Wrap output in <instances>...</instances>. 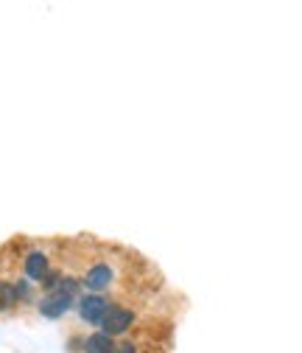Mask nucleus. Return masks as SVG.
I'll return each mask as SVG.
<instances>
[{
    "mask_svg": "<svg viewBox=\"0 0 302 353\" xmlns=\"http://www.w3.org/2000/svg\"><path fill=\"white\" fill-rule=\"evenodd\" d=\"M73 305H76L73 297H65V294H56V292L36 297V312L45 317V320H59V317H65Z\"/></svg>",
    "mask_w": 302,
    "mask_h": 353,
    "instance_id": "nucleus-5",
    "label": "nucleus"
},
{
    "mask_svg": "<svg viewBox=\"0 0 302 353\" xmlns=\"http://www.w3.org/2000/svg\"><path fill=\"white\" fill-rule=\"evenodd\" d=\"M51 272V255L45 252V250H31V252H25V258H23V275H25V281L28 283H34V286H39V281L45 278Z\"/></svg>",
    "mask_w": 302,
    "mask_h": 353,
    "instance_id": "nucleus-4",
    "label": "nucleus"
},
{
    "mask_svg": "<svg viewBox=\"0 0 302 353\" xmlns=\"http://www.w3.org/2000/svg\"><path fill=\"white\" fill-rule=\"evenodd\" d=\"M115 267L109 261H96L90 263L87 270L81 272L78 283H81V292H90V294H107L112 286H115Z\"/></svg>",
    "mask_w": 302,
    "mask_h": 353,
    "instance_id": "nucleus-1",
    "label": "nucleus"
},
{
    "mask_svg": "<svg viewBox=\"0 0 302 353\" xmlns=\"http://www.w3.org/2000/svg\"><path fill=\"white\" fill-rule=\"evenodd\" d=\"M17 308V294L12 281H0V314H12Z\"/></svg>",
    "mask_w": 302,
    "mask_h": 353,
    "instance_id": "nucleus-7",
    "label": "nucleus"
},
{
    "mask_svg": "<svg viewBox=\"0 0 302 353\" xmlns=\"http://www.w3.org/2000/svg\"><path fill=\"white\" fill-rule=\"evenodd\" d=\"M76 305H78V317L87 323V325H101L104 314L109 312L112 300L107 294H90V292H81L76 297Z\"/></svg>",
    "mask_w": 302,
    "mask_h": 353,
    "instance_id": "nucleus-3",
    "label": "nucleus"
},
{
    "mask_svg": "<svg viewBox=\"0 0 302 353\" xmlns=\"http://www.w3.org/2000/svg\"><path fill=\"white\" fill-rule=\"evenodd\" d=\"M12 283H14L17 305H28V303H36V297H34V283H28L25 278H17V281H12Z\"/></svg>",
    "mask_w": 302,
    "mask_h": 353,
    "instance_id": "nucleus-8",
    "label": "nucleus"
},
{
    "mask_svg": "<svg viewBox=\"0 0 302 353\" xmlns=\"http://www.w3.org/2000/svg\"><path fill=\"white\" fill-rule=\"evenodd\" d=\"M59 278H62V272H59V270H51V272H48L45 278H42V281H39L42 292H45V294H51V292H54V289L59 286Z\"/></svg>",
    "mask_w": 302,
    "mask_h": 353,
    "instance_id": "nucleus-9",
    "label": "nucleus"
},
{
    "mask_svg": "<svg viewBox=\"0 0 302 353\" xmlns=\"http://www.w3.org/2000/svg\"><path fill=\"white\" fill-rule=\"evenodd\" d=\"M115 342H118V339H112V336L96 331V334H90V336L81 339V353H109V350L115 347Z\"/></svg>",
    "mask_w": 302,
    "mask_h": 353,
    "instance_id": "nucleus-6",
    "label": "nucleus"
},
{
    "mask_svg": "<svg viewBox=\"0 0 302 353\" xmlns=\"http://www.w3.org/2000/svg\"><path fill=\"white\" fill-rule=\"evenodd\" d=\"M135 323H138V314L132 312V308H126V305H109V312L104 314L98 331L107 334V336H112V339H118V336L132 331Z\"/></svg>",
    "mask_w": 302,
    "mask_h": 353,
    "instance_id": "nucleus-2",
    "label": "nucleus"
},
{
    "mask_svg": "<svg viewBox=\"0 0 302 353\" xmlns=\"http://www.w3.org/2000/svg\"><path fill=\"white\" fill-rule=\"evenodd\" d=\"M109 353H138V345L135 342H115V347Z\"/></svg>",
    "mask_w": 302,
    "mask_h": 353,
    "instance_id": "nucleus-10",
    "label": "nucleus"
}]
</instances>
